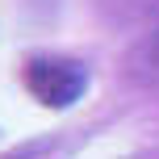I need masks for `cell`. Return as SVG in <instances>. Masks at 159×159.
I'll use <instances>...</instances> for the list:
<instances>
[{
  "label": "cell",
  "instance_id": "1",
  "mask_svg": "<svg viewBox=\"0 0 159 159\" xmlns=\"http://www.w3.org/2000/svg\"><path fill=\"white\" fill-rule=\"evenodd\" d=\"M84 84H88L84 67L71 63V59H30L25 63V88H30V96L50 105V109L75 105Z\"/></svg>",
  "mask_w": 159,
  "mask_h": 159
},
{
  "label": "cell",
  "instance_id": "2",
  "mask_svg": "<svg viewBox=\"0 0 159 159\" xmlns=\"http://www.w3.org/2000/svg\"><path fill=\"white\" fill-rule=\"evenodd\" d=\"M138 67H143L151 80H159V34H151V38L143 42V50H138Z\"/></svg>",
  "mask_w": 159,
  "mask_h": 159
}]
</instances>
